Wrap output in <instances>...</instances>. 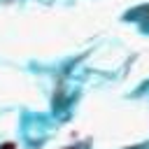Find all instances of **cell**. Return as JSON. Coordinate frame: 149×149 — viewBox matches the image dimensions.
<instances>
[{"instance_id": "obj_1", "label": "cell", "mask_w": 149, "mask_h": 149, "mask_svg": "<svg viewBox=\"0 0 149 149\" xmlns=\"http://www.w3.org/2000/svg\"><path fill=\"white\" fill-rule=\"evenodd\" d=\"M0 149H16V144L14 142H5V144H0Z\"/></svg>"}, {"instance_id": "obj_2", "label": "cell", "mask_w": 149, "mask_h": 149, "mask_svg": "<svg viewBox=\"0 0 149 149\" xmlns=\"http://www.w3.org/2000/svg\"><path fill=\"white\" fill-rule=\"evenodd\" d=\"M65 149H79V147H65Z\"/></svg>"}]
</instances>
